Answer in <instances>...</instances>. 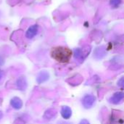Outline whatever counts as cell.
Listing matches in <instances>:
<instances>
[{
	"instance_id": "6da1fadb",
	"label": "cell",
	"mask_w": 124,
	"mask_h": 124,
	"mask_svg": "<svg viewBox=\"0 0 124 124\" xmlns=\"http://www.w3.org/2000/svg\"><path fill=\"white\" fill-rule=\"evenodd\" d=\"M72 51L65 46H57L52 49V57L59 62H68L72 57Z\"/></svg>"
},
{
	"instance_id": "7a4b0ae2",
	"label": "cell",
	"mask_w": 124,
	"mask_h": 124,
	"mask_svg": "<svg viewBox=\"0 0 124 124\" xmlns=\"http://www.w3.org/2000/svg\"><path fill=\"white\" fill-rule=\"evenodd\" d=\"M96 97L93 94H86L82 99V105L86 109L91 108L95 103Z\"/></svg>"
},
{
	"instance_id": "3957f363",
	"label": "cell",
	"mask_w": 124,
	"mask_h": 124,
	"mask_svg": "<svg viewBox=\"0 0 124 124\" xmlns=\"http://www.w3.org/2000/svg\"><path fill=\"white\" fill-rule=\"evenodd\" d=\"M90 47H85L83 49H76L74 51V57L76 59L79 60H83L90 52Z\"/></svg>"
},
{
	"instance_id": "277c9868",
	"label": "cell",
	"mask_w": 124,
	"mask_h": 124,
	"mask_svg": "<svg viewBox=\"0 0 124 124\" xmlns=\"http://www.w3.org/2000/svg\"><path fill=\"white\" fill-rule=\"evenodd\" d=\"M16 86L17 87V89L20 91H25L27 88L28 84H27V81L26 78L23 76H21L20 78H17V81H16Z\"/></svg>"
},
{
	"instance_id": "5b68a950",
	"label": "cell",
	"mask_w": 124,
	"mask_h": 124,
	"mask_svg": "<svg viewBox=\"0 0 124 124\" xmlns=\"http://www.w3.org/2000/svg\"><path fill=\"white\" fill-rule=\"evenodd\" d=\"M49 78V74L46 71H41L36 76V81L38 84H42Z\"/></svg>"
},
{
	"instance_id": "8992f818",
	"label": "cell",
	"mask_w": 124,
	"mask_h": 124,
	"mask_svg": "<svg viewBox=\"0 0 124 124\" xmlns=\"http://www.w3.org/2000/svg\"><path fill=\"white\" fill-rule=\"evenodd\" d=\"M124 97V94L123 92H116L111 97V98L110 99V101L111 103L117 105L123 100Z\"/></svg>"
},
{
	"instance_id": "52a82bcc",
	"label": "cell",
	"mask_w": 124,
	"mask_h": 124,
	"mask_svg": "<svg viewBox=\"0 0 124 124\" xmlns=\"http://www.w3.org/2000/svg\"><path fill=\"white\" fill-rule=\"evenodd\" d=\"M10 105H12V107L14 109H15V110H20L23 107V102H22V100L19 97H13L11 100Z\"/></svg>"
},
{
	"instance_id": "ba28073f",
	"label": "cell",
	"mask_w": 124,
	"mask_h": 124,
	"mask_svg": "<svg viewBox=\"0 0 124 124\" xmlns=\"http://www.w3.org/2000/svg\"><path fill=\"white\" fill-rule=\"evenodd\" d=\"M37 31H38V25H31L28 29V31H26L25 36H26V37L28 39H32V38H33L36 35Z\"/></svg>"
},
{
	"instance_id": "9c48e42d",
	"label": "cell",
	"mask_w": 124,
	"mask_h": 124,
	"mask_svg": "<svg viewBox=\"0 0 124 124\" xmlns=\"http://www.w3.org/2000/svg\"><path fill=\"white\" fill-rule=\"evenodd\" d=\"M61 116L65 119H69L72 116V110L68 106H62L61 109Z\"/></svg>"
},
{
	"instance_id": "30bf717a",
	"label": "cell",
	"mask_w": 124,
	"mask_h": 124,
	"mask_svg": "<svg viewBox=\"0 0 124 124\" xmlns=\"http://www.w3.org/2000/svg\"><path fill=\"white\" fill-rule=\"evenodd\" d=\"M57 111L53 109H49L46 110L44 115V118L46 120H51L57 116Z\"/></svg>"
},
{
	"instance_id": "8fae6325",
	"label": "cell",
	"mask_w": 124,
	"mask_h": 124,
	"mask_svg": "<svg viewBox=\"0 0 124 124\" xmlns=\"http://www.w3.org/2000/svg\"><path fill=\"white\" fill-rule=\"evenodd\" d=\"M106 52H105V50L103 47H100V48H97L96 49V51L94 52V56L96 57V58L97 59H100V58H102L105 55Z\"/></svg>"
},
{
	"instance_id": "7c38bea8",
	"label": "cell",
	"mask_w": 124,
	"mask_h": 124,
	"mask_svg": "<svg viewBox=\"0 0 124 124\" xmlns=\"http://www.w3.org/2000/svg\"><path fill=\"white\" fill-rule=\"evenodd\" d=\"M110 5L113 7H118L121 3V0H110Z\"/></svg>"
},
{
	"instance_id": "4fadbf2b",
	"label": "cell",
	"mask_w": 124,
	"mask_h": 124,
	"mask_svg": "<svg viewBox=\"0 0 124 124\" xmlns=\"http://www.w3.org/2000/svg\"><path fill=\"white\" fill-rule=\"evenodd\" d=\"M124 78L122 77V78L118 81V86H120V87H123V86H124Z\"/></svg>"
},
{
	"instance_id": "5bb4252c",
	"label": "cell",
	"mask_w": 124,
	"mask_h": 124,
	"mask_svg": "<svg viewBox=\"0 0 124 124\" xmlns=\"http://www.w3.org/2000/svg\"><path fill=\"white\" fill-rule=\"evenodd\" d=\"M80 124H90V123H89L86 119H83V120L80 122Z\"/></svg>"
},
{
	"instance_id": "9a60e30c",
	"label": "cell",
	"mask_w": 124,
	"mask_h": 124,
	"mask_svg": "<svg viewBox=\"0 0 124 124\" xmlns=\"http://www.w3.org/2000/svg\"><path fill=\"white\" fill-rule=\"evenodd\" d=\"M3 63H4V60H3V58L0 56V65H1Z\"/></svg>"
},
{
	"instance_id": "2e32d148",
	"label": "cell",
	"mask_w": 124,
	"mask_h": 124,
	"mask_svg": "<svg viewBox=\"0 0 124 124\" xmlns=\"http://www.w3.org/2000/svg\"><path fill=\"white\" fill-rule=\"evenodd\" d=\"M2 76H3V73H2V71L0 70V81H1V78H2Z\"/></svg>"
},
{
	"instance_id": "e0dca14e",
	"label": "cell",
	"mask_w": 124,
	"mask_h": 124,
	"mask_svg": "<svg viewBox=\"0 0 124 124\" xmlns=\"http://www.w3.org/2000/svg\"><path fill=\"white\" fill-rule=\"evenodd\" d=\"M2 117H3V113H2L1 111H0V120L2 118Z\"/></svg>"
}]
</instances>
